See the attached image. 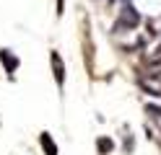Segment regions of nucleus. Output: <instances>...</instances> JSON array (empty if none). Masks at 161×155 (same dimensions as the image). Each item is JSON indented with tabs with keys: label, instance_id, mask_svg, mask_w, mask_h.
Segmentation results:
<instances>
[{
	"label": "nucleus",
	"instance_id": "1",
	"mask_svg": "<svg viewBox=\"0 0 161 155\" xmlns=\"http://www.w3.org/2000/svg\"><path fill=\"white\" fill-rule=\"evenodd\" d=\"M52 67H55L57 85H63V80H65V70H63V59H60V54H57V52H52Z\"/></svg>",
	"mask_w": 161,
	"mask_h": 155
},
{
	"label": "nucleus",
	"instance_id": "2",
	"mask_svg": "<svg viewBox=\"0 0 161 155\" xmlns=\"http://www.w3.org/2000/svg\"><path fill=\"white\" fill-rule=\"evenodd\" d=\"M42 147L47 150V155H57V145L52 142V137H49V134H47V132L42 134Z\"/></svg>",
	"mask_w": 161,
	"mask_h": 155
},
{
	"label": "nucleus",
	"instance_id": "3",
	"mask_svg": "<svg viewBox=\"0 0 161 155\" xmlns=\"http://www.w3.org/2000/svg\"><path fill=\"white\" fill-rule=\"evenodd\" d=\"M0 59L5 62L8 72H13V70H16V65H18V62H16V57H11V52H8V49H3V54H0Z\"/></svg>",
	"mask_w": 161,
	"mask_h": 155
},
{
	"label": "nucleus",
	"instance_id": "4",
	"mask_svg": "<svg viewBox=\"0 0 161 155\" xmlns=\"http://www.w3.org/2000/svg\"><path fill=\"white\" fill-rule=\"evenodd\" d=\"M96 147H99V152H102V155H107L109 150H112V140H107V137H102V140L96 142Z\"/></svg>",
	"mask_w": 161,
	"mask_h": 155
},
{
	"label": "nucleus",
	"instance_id": "5",
	"mask_svg": "<svg viewBox=\"0 0 161 155\" xmlns=\"http://www.w3.org/2000/svg\"><path fill=\"white\" fill-rule=\"evenodd\" d=\"M122 18H125V23H127V26H135V23H138V16L133 13V8H127Z\"/></svg>",
	"mask_w": 161,
	"mask_h": 155
}]
</instances>
